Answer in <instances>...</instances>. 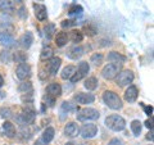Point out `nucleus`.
Instances as JSON below:
<instances>
[{
	"label": "nucleus",
	"instance_id": "16",
	"mask_svg": "<svg viewBox=\"0 0 154 145\" xmlns=\"http://www.w3.org/2000/svg\"><path fill=\"white\" fill-rule=\"evenodd\" d=\"M33 8H35V16L38 21H45L48 17V12L46 8L41 4H33Z\"/></svg>",
	"mask_w": 154,
	"mask_h": 145
},
{
	"label": "nucleus",
	"instance_id": "43",
	"mask_svg": "<svg viewBox=\"0 0 154 145\" xmlns=\"http://www.w3.org/2000/svg\"><path fill=\"white\" fill-rule=\"evenodd\" d=\"M145 126H146L148 128L153 130V121H152V118H150V119H146V121H145Z\"/></svg>",
	"mask_w": 154,
	"mask_h": 145
},
{
	"label": "nucleus",
	"instance_id": "39",
	"mask_svg": "<svg viewBox=\"0 0 154 145\" xmlns=\"http://www.w3.org/2000/svg\"><path fill=\"white\" fill-rule=\"evenodd\" d=\"M0 113H2V117L3 118H9V117H11V110H9L8 108H2V109H0Z\"/></svg>",
	"mask_w": 154,
	"mask_h": 145
},
{
	"label": "nucleus",
	"instance_id": "45",
	"mask_svg": "<svg viewBox=\"0 0 154 145\" xmlns=\"http://www.w3.org/2000/svg\"><path fill=\"white\" fill-rule=\"evenodd\" d=\"M146 139L148 140H150V141H153V131H150L148 134V136H146Z\"/></svg>",
	"mask_w": 154,
	"mask_h": 145
},
{
	"label": "nucleus",
	"instance_id": "26",
	"mask_svg": "<svg viewBox=\"0 0 154 145\" xmlns=\"http://www.w3.org/2000/svg\"><path fill=\"white\" fill-rule=\"evenodd\" d=\"M0 11L2 12L13 11V4H12L11 0H0Z\"/></svg>",
	"mask_w": 154,
	"mask_h": 145
},
{
	"label": "nucleus",
	"instance_id": "5",
	"mask_svg": "<svg viewBox=\"0 0 154 145\" xmlns=\"http://www.w3.org/2000/svg\"><path fill=\"white\" fill-rule=\"evenodd\" d=\"M117 85L119 86H126L128 84H131L134 81V72L126 69V71H121L117 75Z\"/></svg>",
	"mask_w": 154,
	"mask_h": 145
},
{
	"label": "nucleus",
	"instance_id": "46",
	"mask_svg": "<svg viewBox=\"0 0 154 145\" xmlns=\"http://www.w3.org/2000/svg\"><path fill=\"white\" fill-rule=\"evenodd\" d=\"M3 84H4V80H3V77L0 76V88H2V86H3Z\"/></svg>",
	"mask_w": 154,
	"mask_h": 145
},
{
	"label": "nucleus",
	"instance_id": "2",
	"mask_svg": "<svg viewBox=\"0 0 154 145\" xmlns=\"http://www.w3.org/2000/svg\"><path fill=\"white\" fill-rule=\"evenodd\" d=\"M105 125L107 127L113 130V131H122L126 127V121H125L121 116L118 114H112L105 118Z\"/></svg>",
	"mask_w": 154,
	"mask_h": 145
},
{
	"label": "nucleus",
	"instance_id": "15",
	"mask_svg": "<svg viewBox=\"0 0 154 145\" xmlns=\"http://www.w3.org/2000/svg\"><path fill=\"white\" fill-rule=\"evenodd\" d=\"M46 91H48V95L53 96V98H58V96L62 95V88H60L59 84H57V82H53V84L48 85Z\"/></svg>",
	"mask_w": 154,
	"mask_h": 145
},
{
	"label": "nucleus",
	"instance_id": "3",
	"mask_svg": "<svg viewBox=\"0 0 154 145\" xmlns=\"http://www.w3.org/2000/svg\"><path fill=\"white\" fill-rule=\"evenodd\" d=\"M99 118V112L94 108H84L77 114L79 121H94Z\"/></svg>",
	"mask_w": 154,
	"mask_h": 145
},
{
	"label": "nucleus",
	"instance_id": "22",
	"mask_svg": "<svg viewBox=\"0 0 154 145\" xmlns=\"http://www.w3.org/2000/svg\"><path fill=\"white\" fill-rule=\"evenodd\" d=\"M98 80H96V77H88V79L85 80V89H88V90H95L96 88H98Z\"/></svg>",
	"mask_w": 154,
	"mask_h": 145
},
{
	"label": "nucleus",
	"instance_id": "1",
	"mask_svg": "<svg viewBox=\"0 0 154 145\" xmlns=\"http://www.w3.org/2000/svg\"><path fill=\"white\" fill-rule=\"evenodd\" d=\"M103 100L110 109H114V110L121 109L122 105H123L121 98H119L114 91H105V93L103 94Z\"/></svg>",
	"mask_w": 154,
	"mask_h": 145
},
{
	"label": "nucleus",
	"instance_id": "36",
	"mask_svg": "<svg viewBox=\"0 0 154 145\" xmlns=\"http://www.w3.org/2000/svg\"><path fill=\"white\" fill-rule=\"evenodd\" d=\"M44 101L48 105H49V107H54L55 98H53V96H50V95H46V96H44Z\"/></svg>",
	"mask_w": 154,
	"mask_h": 145
},
{
	"label": "nucleus",
	"instance_id": "8",
	"mask_svg": "<svg viewBox=\"0 0 154 145\" xmlns=\"http://www.w3.org/2000/svg\"><path fill=\"white\" fill-rule=\"evenodd\" d=\"M33 119H35V113H33V110H28V109H26L23 113L18 114V117H17V121L21 125H28Z\"/></svg>",
	"mask_w": 154,
	"mask_h": 145
},
{
	"label": "nucleus",
	"instance_id": "40",
	"mask_svg": "<svg viewBox=\"0 0 154 145\" xmlns=\"http://www.w3.org/2000/svg\"><path fill=\"white\" fill-rule=\"evenodd\" d=\"M123 143H122V140L121 139H118V137H114V139H112L108 143V145H122Z\"/></svg>",
	"mask_w": 154,
	"mask_h": 145
},
{
	"label": "nucleus",
	"instance_id": "27",
	"mask_svg": "<svg viewBox=\"0 0 154 145\" xmlns=\"http://www.w3.org/2000/svg\"><path fill=\"white\" fill-rule=\"evenodd\" d=\"M54 33H55V26L54 25H51L50 23V25H46L44 27V35H45L46 39H49L50 40V39L54 36Z\"/></svg>",
	"mask_w": 154,
	"mask_h": 145
},
{
	"label": "nucleus",
	"instance_id": "21",
	"mask_svg": "<svg viewBox=\"0 0 154 145\" xmlns=\"http://www.w3.org/2000/svg\"><path fill=\"white\" fill-rule=\"evenodd\" d=\"M76 72V67L75 66H67L66 68H63V71H62V79L63 80H69L72 76H73V73Z\"/></svg>",
	"mask_w": 154,
	"mask_h": 145
},
{
	"label": "nucleus",
	"instance_id": "9",
	"mask_svg": "<svg viewBox=\"0 0 154 145\" xmlns=\"http://www.w3.org/2000/svg\"><path fill=\"white\" fill-rule=\"evenodd\" d=\"M75 100L79 104H90L95 100V96L93 94H85V93H77L75 95Z\"/></svg>",
	"mask_w": 154,
	"mask_h": 145
},
{
	"label": "nucleus",
	"instance_id": "24",
	"mask_svg": "<svg viewBox=\"0 0 154 145\" xmlns=\"http://www.w3.org/2000/svg\"><path fill=\"white\" fill-rule=\"evenodd\" d=\"M68 39H71L73 42H81L82 41V39H84V33L81 31H79V30H73L69 33Z\"/></svg>",
	"mask_w": 154,
	"mask_h": 145
},
{
	"label": "nucleus",
	"instance_id": "14",
	"mask_svg": "<svg viewBox=\"0 0 154 145\" xmlns=\"http://www.w3.org/2000/svg\"><path fill=\"white\" fill-rule=\"evenodd\" d=\"M67 55H68L71 59H79L80 57L84 55V48L80 46V45H75L68 49L67 51Z\"/></svg>",
	"mask_w": 154,
	"mask_h": 145
},
{
	"label": "nucleus",
	"instance_id": "19",
	"mask_svg": "<svg viewBox=\"0 0 154 145\" xmlns=\"http://www.w3.org/2000/svg\"><path fill=\"white\" fill-rule=\"evenodd\" d=\"M3 130L4 132H5V135L8 137H14L16 136V127H14V125L12 122H4L3 125Z\"/></svg>",
	"mask_w": 154,
	"mask_h": 145
},
{
	"label": "nucleus",
	"instance_id": "32",
	"mask_svg": "<svg viewBox=\"0 0 154 145\" xmlns=\"http://www.w3.org/2000/svg\"><path fill=\"white\" fill-rule=\"evenodd\" d=\"M12 60V53L9 50H3L0 53V62L2 63H9Z\"/></svg>",
	"mask_w": 154,
	"mask_h": 145
},
{
	"label": "nucleus",
	"instance_id": "4",
	"mask_svg": "<svg viewBox=\"0 0 154 145\" xmlns=\"http://www.w3.org/2000/svg\"><path fill=\"white\" fill-rule=\"evenodd\" d=\"M121 72V66H118V64H113V63H110V64H107L103 68L102 71V75L104 79H107V80H113L117 77V75Z\"/></svg>",
	"mask_w": 154,
	"mask_h": 145
},
{
	"label": "nucleus",
	"instance_id": "37",
	"mask_svg": "<svg viewBox=\"0 0 154 145\" xmlns=\"http://www.w3.org/2000/svg\"><path fill=\"white\" fill-rule=\"evenodd\" d=\"M75 21H71V19H64L63 22H62V27L63 28H69L72 26H75Z\"/></svg>",
	"mask_w": 154,
	"mask_h": 145
},
{
	"label": "nucleus",
	"instance_id": "47",
	"mask_svg": "<svg viewBox=\"0 0 154 145\" xmlns=\"http://www.w3.org/2000/svg\"><path fill=\"white\" fill-rule=\"evenodd\" d=\"M66 145H77V144H75V143H72V141H69V143H67Z\"/></svg>",
	"mask_w": 154,
	"mask_h": 145
},
{
	"label": "nucleus",
	"instance_id": "25",
	"mask_svg": "<svg viewBox=\"0 0 154 145\" xmlns=\"http://www.w3.org/2000/svg\"><path fill=\"white\" fill-rule=\"evenodd\" d=\"M53 54H54V51H53L51 48L50 46H46V48H44V49L41 50L40 58H41V60H48V59H51Z\"/></svg>",
	"mask_w": 154,
	"mask_h": 145
},
{
	"label": "nucleus",
	"instance_id": "28",
	"mask_svg": "<svg viewBox=\"0 0 154 145\" xmlns=\"http://www.w3.org/2000/svg\"><path fill=\"white\" fill-rule=\"evenodd\" d=\"M103 58H104V57H103L102 53H95V54L91 55L90 62H91V63H93L94 66L98 67V66H100V64L103 63Z\"/></svg>",
	"mask_w": 154,
	"mask_h": 145
},
{
	"label": "nucleus",
	"instance_id": "10",
	"mask_svg": "<svg viewBox=\"0 0 154 145\" xmlns=\"http://www.w3.org/2000/svg\"><path fill=\"white\" fill-rule=\"evenodd\" d=\"M19 45H21L23 49H28V48H31L32 45V42H33V35L31 32H26V33H23V35L19 37Z\"/></svg>",
	"mask_w": 154,
	"mask_h": 145
},
{
	"label": "nucleus",
	"instance_id": "41",
	"mask_svg": "<svg viewBox=\"0 0 154 145\" xmlns=\"http://www.w3.org/2000/svg\"><path fill=\"white\" fill-rule=\"evenodd\" d=\"M18 16L21 17V18H26V17H27V11H26L25 7H22V8L18 11Z\"/></svg>",
	"mask_w": 154,
	"mask_h": 145
},
{
	"label": "nucleus",
	"instance_id": "11",
	"mask_svg": "<svg viewBox=\"0 0 154 145\" xmlns=\"http://www.w3.org/2000/svg\"><path fill=\"white\" fill-rule=\"evenodd\" d=\"M0 44L7 48H12V46H16V40H14V37L11 33L0 32Z\"/></svg>",
	"mask_w": 154,
	"mask_h": 145
},
{
	"label": "nucleus",
	"instance_id": "7",
	"mask_svg": "<svg viewBox=\"0 0 154 145\" xmlns=\"http://www.w3.org/2000/svg\"><path fill=\"white\" fill-rule=\"evenodd\" d=\"M16 75L19 80H22V81L27 80L31 76V67L27 63H19V66L16 69Z\"/></svg>",
	"mask_w": 154,
	"mask_h": 145
},
{
	"label": "nucleus",
	"instance_id": "42",
	"mask_svg": "<svg viewBox=\"0 0 154 145\" xmlns=\"http://www.w3.org/2000/svg\"><path fill=\"white\" fill-rule=\"evenodd\" d=\"M144 110H145V113L148 116H152L153 114V107H150V105H149V107H144Z\"/></svg>",
	"mask_w": 154,
	"mask_h": 145
},
{
	"label": "nucleus",
	"instance_id": "31",
	"mask_svg": "<svg viewBox=\"0 0 154 145\" xmlns=\"http://www.w3.org/2000/svg\"><path fill=\"white\" fill-rule=\"evenodd\" d=\"M18 90L21 91V93H23V94H31L32 93V85H31V82H23V84L19 85Z\"/></svg>",
	"mask_w": 154,
	"mask_h": 145
},
{
	"label": "nucleus",
	"instance_id": "12",
	"mask_svg": "<svg viewBox=\"0 0 154 145\" xmlns=\"http://www.w3.org/2000/svg\"><path fill=\"white\" fill-rule=\"evenodd\" d=\"M137 95H139V91H137V88L136 86H128L127 90L125 91V99H126L128 103H134L135 100L137 99Z\"/></svg>",
	"mask_w": 154,
	"mask_h": 145
},
{
	"label": "nucleus",
	"instance_id": "38",
	"mask_svg": "<svg viewBox=\"0 0 154 145\" xmlns=\"http://www.w3.org/2000/svg\"><path fill=\"white\" fill-rule=\"evenodd\" d=\"M82 79H84V77H82V75H81V73H79V72L76 71L75 73H73V76H72L69 80H71L72 82H77V81H80V80H82Z\"/></svg>",
	"mask_w": 154,
	"mask_h": 145
},
{
	"label": "nucleus",
	"instance_id": "18",
	"mask_svg": "<svg viewBox=\"0 0 154 145\" xmlns=\"http://www.w3.org/2000/svg\"><path fill=\"white\" fill-rule=\"evenodd\" d=\"M62 64V59L58 57H53L50 59V63H49V72L50 75H55L58 69H59V67Z\"/></svg>",
	"mask_w": 154,
	"mask_h": 145
},
{
	"label": "nucleus",
	"instance_id": "33",
	"mask_svg": "<svg viewBox=\"0 0 154 145\" xmlns=\"http://www.w3.org/2000/svg\"><path fill=\"white\" fill-rule=\"evenodd\" d=\"M131 130L135 135H139L141 132V122L139 119H135L131 122Z\"/></svg>",
	"mask_w": 154,
	"mask_h": 145
},
{
	"label": "nucleus",
	"instance_id": "17",
	"mask_svg": "<svg viewBox=\"0 0 154 145\" xmlns=\"http://www.w3.org/2000/svg\"><path fill=\"white\" fill-rule=\"evenodd\" d=\"M108 60L110 62V63H113V64L121 66L123 62L126 60V58H125L123 55H121L119 53H117V51H110L108 54Z\"/></svg>",
	"mask_w": 154,
	"mask_h": 145
},
{
	"label": "nucleus",
	"instance_id": "29",
	"mask_svg": "<svg viewBox=\"0 0 154 145\" xmlns=\"http://www.w3.org/2000/svg\"><path fill=\"white\" fill-rule=\"evenodd\" d=\"M89 71H90V67H89V63H88V62H81V63L79 64L77 72L82 75V77H85L86 75H88V73H89Z\"/></svg>",
	"mask_w": 154,
	"mask_h": 145
},
{
	"label": "nucleus",
	"instance_id": "48",
	"mask_svg": "<svg viewBox=\"0 0 154 145\" xmlns=\"http://www.w3.org/2000/svg\"><path fill=\"white\" fill-rule=\"evenodd\" d=\"M14 2H17V3H22L23 0H14Z\"/></svg>",
	"mask_w": 154,
	"mask_h": 145
},
{
	"label": "nucleus",
	"instance_id": "13",
	"mask_svg": "<svg viewBox=\"0 0 154 145\" xmlns=\"http://www.w3.org/2000/svg\"><path fill=\"white\" fill-rule=\"evenodd\" d=\"M80 132V128L79 126H77V123L76 122H68L66 125V127H64V134L67 135V136H69V137H75L77 136Z\"/></svg>",
	"mask_w": 154,
	"mask_h": 145
},
{
	"label": "nucleus",
	"instance_id": "34",
	"mask_svg": "<svg viewBox=\"0 0 154 145\" xmlns=\"http://www.w3.org/2000/svg\"><path fill=\"white\" fill-rule=\"evenodd\" d=\"M84 33L85 35H88V36H94L95 33H96V30L93 27V26H90V25H86V26H84Z\"/></svg>",
	"mask_w": 154,
	"mask_h": 145
},
{
	"label": "nucleus",
	"instance_id": "20",
	"mask_svg": "<svg viewBox=\"0 0 154 145\" xmlns=\"http://www.w3.org/2000/svg\"><path fill=\"white\" fill-rule=\"evenodd\" d=\"M68 35H67V32H59L57 35V37H55V44H57V46H59V48H62V46H64L67 42H68Z\"/></svg>",
	"mask_w": 154,
	"mask_h": 145
},
{
	"label": "nucleus",
	"instance_id": "30",
	"mask_svg": "<svg viewBox=\"0 0 154 145\" xmlns=\"http://www.w3.org/2000/svg\"><path fill=\"white\" fill-rule=\"evenodd\" d=\"M13 59L17 62V63H25L27 59V54L23 51H16L13 55Z\"/></svg>",
	"mask_w": 154,
	"mask_h": 145
},
{
	"label": "nucleus",
	"instance_id": "44",
	"mask_svg": "<svg viewBox=\"0 0 154 145\" xmlns=\"http://www.w3.org/2000/svg\"><path fill=\"white\" fill-rule=\"evenodd\" d=\"M35 145H48V143H45L42 139H38V140H36V144Z\"/></svg>",
	"mask_w": 154,
	"mask_h": 145
},
{
	"label": "nucleus",
	"instance_id": "23",
	"mask_svg": "<svg viewBox=\"0 0 154 145\" xmlns=\"http://www.w3.org/2000/svg\"><path fill=\"white\" fill-rule=\"evenodd\" d=\"M54 134H55L54 128H53V127H48L45 131H44V134H42V140H44L45 143L49 144L51 140L54 139Z\"/></svg>",
	"mask_w": 154,
	"mask_h": 145
},
{
	"label": "nucleus",
	"instance_id": "6",
	"mask_svg": "<svg viewBox=\"0 0 154 145\" xmlns=\"http://www.w3.org/2000/svg\"><path fill=\"white\" fill-rule=\"evenodd\" d=\"M80 134L84 139H91L98 134V127L94 123H86L80 130Z\"/></svg>",
	"mask_w": 154,
	"mask_h": 145
},
{
	"label": "nucleus",
	"instance_id": "35",
	"mask_svg": "<svg viewBox=\"0 0 154 145\" xmlns=\"http://www.w3.org/2000/svg\"><path fill=\"white\" fill-rule=\"evenodd\" d=\"M82 13V7L81 5H72L69 8V14H80Z\"/></svg>",
	"mask_w": 154,
	"mask_h": 145
}]
</instances>
